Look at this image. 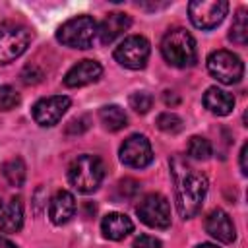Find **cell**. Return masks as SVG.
Segmentation results:
<instances>
[{"instance_id": "obj_30", "label": "cell", "mask_w": 248, "mask_h": 248, "mask_svg": "<svg viewBox=\"0 0 248 248\" xmlns=\"http://www.w3.org/2000/svg\"><path fill=\"white\" fill-rule=\"evenodd\" d=\"M246 153H248V145L244 143L242 145V149H240V172L246 176V172H248V169H246Z\"/></svg>"}, {"instance_id": "obj_15", "label": "cell", "mask_w": 248, "mask_h": 248, "mask_svg": "<svg viewBox=\"0 0 248 248\" xmlns=\"http://www.w3.org/2000/svg\"><path fill=\"white\" fill-rule=\"evenodd\" d=\"M76 213V200L68 190H60L52 196L48 205V217L54 225H66Z\"/></svg>"}, {"instance_id": "obj_4", "label": "cell", "mask_w": 248, "mask_h": 248, "mask_svg": "<svg viewBox=\"0 0 248 248\" xmlns=\"http://www.w3.org/2000/svg\"><path fill=\"white\" fill-rule=\"evenodd\" d=\"M95 37H97V21L91 16H76L64 21L56 31V39L70 48H89Z\"/></svg>"}, {"instance_id": "obj_14", "label": "cell", "mask_w": 248, "mask_h": 248, "mask_svg": "<svg viewBox=\"0 0 248 248\" xmlns=\"http://www.w3.org/2000/svg\"><path fill=\"white\" fill-rule=\"evenodd\" d=\"M130 25H132V19H130L128 14H124V12H110V14H107V17L97 25L99 41L103 45H108L114 39H118L124 31H128Z\"/></svg>"}, {"instance_id": "obj_28", "label": "cell", "mask_w": 248, "mask_h": 248, "mask_svg": "<svg viewBox=\"0 0 248 248\" xmlns=\"http://www.w3.org/2000/svg\"><path fill=\"white\" fill-rule=\"evenodd\" d=\"M161 246H163L161 240L151 234H140L132 244V248H161Z\"/></svg>"}, {"instance_id": "obj_34", "label": "cell", "mask_w": 248, "mask_h": 248, "mask_svg": "<svg viewBox=\"0 0 248 248\" xmlns=\"http://www.w3.org/2000/svg\"><path fill=\"white\" fill-rule=\"evenodd\" d=\"M0 209H2V202H0Z\"/></svg>"}, {"instance_id": "obj_1", "label": "cell", "mask_w": 248, "mask_h": 248, "mask_svg": "<svg viewBox=\"0 0 248 248\" xmlns=\"http://www.w3.org/2000/svg\"><path fill=\"white\" fill-rule=\"evenodd\" d=\"M170 172L174 178L176 190V207L180 217H194L205 200L207 194V178L203 172L196 170L184 157L174 155L170 161Z\"/></svg>"}, {"instance_id": "obj_6", "label": "cell", "mask_w": 248, "mask_h": 248, "mask_svg": "<svg viewBox=\"0 0 248 248\" xmlns=\"http://www.w3.org/2000/svg\"><path fill=\"white\" fill-rule=\"evenodd\" d=\"M207 72L221 83L232 85L242 79L244 64L231 50H213L207 56Z\"/></svg>"}, {"instance_id": "obj_25", "label": "cell", "mask_w": 248, "mask_h": 248, "mask_svg": "<svg viewBox=\"0 0 248 248\" xmlns=\"http://www.w3.org/2000/svg\"><path fill=\"white\" fill-rule=\"evenodd\" d=\"M21 97L12 85H2L0 87V110H12L19 105Z\"/></svg>"}, {"instance_id": "obj_32", "label": "cell", "mask_w": 248, "mask_h": 248, "mask_svg": "<svg viewBox=\"0 0 248 248\" xmlns=\"http://www.w3.org/2000/svg\"><path fill=\"white\" fill-rule=\"evenodd\" d=\"M0 248H17L12 240H8V238H4V236H0Z\"/></svg>"}, {"instance_id": "obj_5", "label": "cell", "mask_w": 248, "mask_h": 248, "mask_svg": "<svg viewBox=\"0 0 248 248\" xmlns=\"http://www.w3.org/2000/svg\"><path fill=\"white\" fill-rule=\"evenodd\" d=\"M31 41V33L25 25L16 21L0 23V64H10L19 58Z\"/></svg>"}, {"instance_id": "obj_24", "label": "cell", "mask_w": 248, "mask_h": 248, "mask_svg": "<svg viewBox=\"0 0 248 248\" xmlns=\"http://www.w3.org/2000/svg\"><path fill=\"white\" fill-rule=\"evenodd\" d=\"M130 107L138 112V114H145L149 112V108L153 107V97L147 91H136L130 95Z\"/></svg>"}, {"instance_id": "obj_29", "label": "cell", "mask_w": 248, "mask_h": 248, "mask_svg": "<svg viewBox=\"0 0 248 248\" xmlns=\"http://www.w3.org/2000/svg\"><path fill=\"white\" fill-rule=\"evenodd\" d=\"M89 118L87 116H79V118H74L70 124H68V128H66V132L68 134H81V132H85L87 128H89Z\"/></svg>"}, {"instance_id": "obj_21", "label": "cell", "mask_w": 248, "mask_h": 248, "mask_svg": "<svg viewBox=\"0 0 248 248\" xmlns=\"http://www.w3.org/2000/svg\"><path fill=\"white\" fill-rule=\"evenodd\" d=\"M229 39L236 45H246L248 41V16H246V10L240 8L232 19V25H231V33H229Z\"/></svg>"}, {"instance_id": "obj_7", "label": "cell", "mask_w": 248, "mask_h": 248, "mask_svg": "<svg viewBox=\"0 0 248 248\" xmlns=\"http://www.w3.org/2000/svg\"><path fill=\"white\" fill-rule=\"evenodd\" d=\"M149 52H151V46L145 37L130 35L118 43V46L114 48V58L120 66L128 70H141L149 60Z\"/></svg>"}, {"instance_id": "obj_2", "label": "cell", "mask_w": 248, "mask_h": 248, "mask_svg": "<svg viewBox=\"0 0 248 248\" xmlns=\"http://www.w3.org/2000/svg\"><path fill=\"white\" fill-rule=\"evenodd\" d=\"M161 54L174 68H190L198 58L196 41L186 29H170L161 41Z\"/></svg>"}, {"instance_id": "obj_19", "label": "cell", "mask_w": 248, "mask_h": 248, "mask_svg": "<svg viewBox=\"0 0 248 248\" xmlns=\"http://www.w3.org/2000/svg\"><path fill=\"white\" fill-rule=\"evenodd\" d=\"M99 120L108 132H118L126 126L128 116H126L124 108H120L118 105H105L99 110Z\"/></svg>"}, {"instance_id": "obj_8", "label": "cell", "mask_w": 248, "mask_h": 248, "mask_svg": "<svg viewBox=\"0 0 248 248\" xmlns=\"http://www.w3.org/2000/svg\"><path fill=\"white\" fill-rule=\"evenodd\" d=\"M229 12L227 0H194L188 4L190 21L198 29H213L217 27Z\"/></svg>"}, {"instance_id": "obj_16", "label": "cell", "mask_w": 248, "mask_h": 248, "mask_svg": "<svg viewBox=\"0 0 248 248\" xmlns=\"http://www.w3.org/2000/svg\"><path fill=\"white\" fill-rule=\"evenodd\" d=\"M101 231H103V236L108 240H122L124 236H128L134 231V223L128 215L112 211V213H107L103 217Z\"/></svg>"}, {"instance_id": "obj_17", "label": "cell", "mask_w": 248, "mask_h": 248, "mask_svg": "<svg viewBox=\"0 0 248 248\" xmlns=\"http://www.w3.org/2000/svg\"><path fill=\"white\" fill-rule=\"evenodd\" d=\"M203 105L209 112H213L217 116H227L234 108V97L219 87H209L203 93Z\"/></svg>"}, {"instance_id": "obj_27", "label": "cell", "mask_w": 248, "mask_h": 248, "mask_svg": "<svg viewBox=\"0 0 248 248\" xmlns=\"http://www.w3.org/2000/svg\"><path fill=\"white\" fill-rule=\"evenodd\" d=\"M43 79V72H39V68L37 66H25L23 68V72H21V81L25 83V85H33V83H39Z\"/></svg>"}, {"instance_id": "obj_22", "label": "cell", "mask_w": 248, "mask_h": 248, "mask_svg": "<svg viewBox=\"0 0 248 248\" xmlns=\"http://www.w3.org/2000/svg\"><path fill=\"white\" fill-rule=\"evenodd\" d=\"M188 155L196 161H205L211 157V143L209 140L202 138V136H192L190 141H188V147H186Z\"/></svg>"}, {"instance_id": "obj_18", "label": "cell", "mask_w": 248, "mask_h": 248, "mask_svg": "<svg viewBox=\"0 0 248 248\" xmlns=\"http://www.w3.org/2000/svg\"><path fill=\"white\" fill-rule=\"evenodd\" d=\"M23 227V203L21 198H12L0 209V231L17 232Z\"/></svg>"}, {"instance_id": "obj_12", "label": "cell", "mask_w": 248, "mask_h": 248, "mask_svg": "<svg viewBox=\"0 0 248 248\" xmlns=\"http://www.w3.org/2000/svg\"><path fill=\"white\" fill-rule=\"evenodd\" d=\"M103 74V66L97 60H79L78 64H74L66 76H64V85L66 87H83L89 85L93 81H97Z\"/></svg>"}, {"instance_id": "obj_11", "label": "cell", "mask_w": 248, "mask_h": 248, "mask_svg": "<svg viewBox=\"0 0 248 248\" xmlns=\"http://www.w3.org/2000/svg\"><path fill=\"white\" fill-rule=\"evenodd\" d=\"M72 101L66 95H52L37 101L33 105V118L39 126H54L66 114Z\"/></svg>"}, {"instance_id": "obj_13", "label": "cell", "mask_w": 248, "mask_h": 248, "mask_svg": "<svg viewBox=\"0 0 248 248\" xmlns=\"http://www.w3.org/2000/svg\"><path fill=\"white\" fill-rule=\"evenodd\" d=\"M205 231L219 242H232L236 238V229L229 217V213H225L223 209H213L207 217H205Z\"/></svg>"}, {"instance_id": "obj_10", "label": "cell", "mask_w": 248, "mask_h": 248, "mask_svg": "<svg viewBox=\"0 0 248 248\" xmlns=\"http://www.w3.org/2000/svg\"><path fill=\"white\" fill-rule=\"evenodd\" d=\"M118 155H120V161L130 169H145L153 161L151 143L141 134H132L130 138H126L124 143L120 145Z\"/></svg>"}, {"instance_id": "obj_31", "label": "cell", "mask_w": 248, "mask_h": 248, "mask_svg": "<svg viewBox=\"0 0 248 248\" xmlns=\"http://www.w3.org/2000/svg\"><path fill=\"white\" fill-rule=\"evenodd\" d=\"M170 101L176 105V103H178V97H174V95H172V91H165V103H167V105H170Z\"/></svg>"}, {"instance_id": "obj_20", "label": "cell", "mask_w": 248, "mask_h": 248, "mask_svg": "<svg viewBox=\"0 0 248 248\" xmlns=\"http://www.w3.org/2000/svg\"><path fill=\"white\" fill-rule=\"evenodd\" d=\"M2 174H4V178L10 182V186H16V188H19V186H23V182H25V163H23V159L21 157H14V159H10V161H6L4 165H2Z\"/></svg>"}, {"instance_id": "obj_23", "label": "cell", "mask_w": 248, "mask_h": 248, "mask_svg": "<svg viewBox=\"0 0 248 248\" xmlns=\"http://www.w3.org/2000/svg\"><path fill=\"white\" fill-rule=\"evenodd\" d=\"M157 126H159V130H163L167 134H178L184 124H182V118L178 114H174V112H161L157 116Z\"/></svg>"}, {"instance_id": "obj_3", "label": "cell", "mask_w": 248, "mask_h": 248, "mask_svg": "<svg viewBox=\"0 0 248 248\" xmlns=\"http://www.w3.org/2000/svg\"><path fill=\"white\" fill-rule=\"evenodd\" d=\"M103 176L105 165L97 155H79L68 167V180L81 194L95 192L101 186Z\"/></svg>"}, {"instance_id": "obj_33", "label": "cell", "mask_w": 248, "mask_h": 248, "mask_svg": "<svg viewBox=\"0 0 248 248\" xmlns=\"http://www.w3.org/2000/svg\"><path fill=\"white\" fill-rule=\"evenodd\" d=\"M196 248H219L217 244H211V242H202V244H198Z\"/></svg>"}, {"instance_id": "obj_26", "label": "cell", "mask_w": 248, "mask_h": 248, "mask_svg": "<svg viewBox=\"0 0 248 248\" xmlns=\"http://www.w3.org/2000/svg\"><path fill=\"white\" fill-rule=\"evenodd\" d=\"M116 190L120 192V198H132V196L138 194V190H140V182H136L134 178H124V180L118 182Z\"/></svg>"}, {"instance_id": "obj_9", "label": "cell", "mask_w": 248, "mask_h": 248, "mask_svg": "<svg viewBox=\"0 0 248 248\" xmlns=\"http://www.w3.org/2000/svg\"><path fill=\"white\" fill-rule=\"evenodd\" d=\"M138 217L151 229L170 227V203L161 194H147L136 207Z\"/></svg>"}]
</instances>
